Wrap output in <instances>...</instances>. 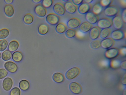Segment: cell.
I'll return each mask as SVG.
<instances>
[{
	"label": "cell",
	"instance_id": "6da1fadb",
	"mask_svg": "<svg viewBox=\"0 0 126 95\" xmlns=\"http://www.w3.org/2000/svg\"><path fill=\"white\" fill-rule=\"evenodd\" d=\"M119 11V8L117 6L110 5L104 9V13L107 17H113L117 15Z\"/></svg>",
	"mask_w": 126,
	"mask_h": 95
},
{
	"label": "cell",
	"instance_id": "7a4b0ae2",
	"mask_svg": "<svg viewBox=\"0 0 126 95\" xmlns=\"http://www.w3.org/2000/svg\"><path fill=\"white\" fill-rule=\"evenodd\" d=\"M111 21L112 25L116 29H121L124 26L125 23L121 15H117L114 16Z\"/></svg>",
	"mask_w": 126,
	"mask_h": 95
},
{
	"label": "cell",
	"instance_id": "3957f363",
	"mask_svg": "<svg viewBox=\"0 0 126 95\" xmlns=\"http://www.w3.org/2000/svg\"><path fill=\"white\" fill-rule=\"evenodd\" d=\"M46 20L47 23L51 25H55L59 23L60 20V16L54 13H51L46 16Z\"/></svg>",
	"mask_w": 126,
	"mask_h": 95
},
{
	"label": "cell",
	"instance_id": "277c9868",
	"mask_svg": "<svg viewBox=\"0 0 126 95\" xmlns=\"http://www.w3.org/2000/svg\"><path fill=\"white\" fill-rule=\"evenodd\" d=\"M96 24L97 26L100 29L109 28L112 25L111 20L107 18H103L99 20Z\"/></svg>",
	"mask_w": 126,
	"mask_h": 95
},
{
	"label": "cell",
	"instance_id": "5b68a950",
	"mask_svg": "<svg viewBox=\"0 0 126 95\" xmlns=\"http://www.w3.org/2000/svg\"><path fill=\"white\" fill-rule=\"evenodd\" d=\"M80 72L79 69L77 67H73L68 70L65 74L66 78L68 79H73L79 74Z\"/></svg>",
	"mask_w": 126,
	"mask_h": 95
},
{
	"label": "cell",
	"instance_id": "8992f818",
	"mask_svg": "<svg viewBox=\"0 0 126 95\" xmlns=\"http://www.w3.org/2000/svg\"><path fill=\"white\" fill-rule=\"evenodd\" d=\"M34 12L40 18H43L46 15L47 9L41 3L37 4L34 8Z\"/></svg>",
	"mask_w": 126,
	"mask_h": 95
},
{
	"label": "cell",
	"instance_id": "52a82bcc",
	"mask_svg": "<svg viewBox=\"0 0 126 95\" xmlns=\"http://www.w3.org/2000/svg\"><path fill=\"white\" fill-rule=\"evenodd\" d=\"M63 5L65 12L69 14H73L77 10V6L75 5L71 0H69L65 2Z\"/></svg>",
	"mask_w": 126,
	"mask_h": 95
},
{
	"label": "cell",
	"instance_id": "ba28073f",
	"mask_svg": "<svg viewBox=\"0 0 126 95\" xmlns=\"http://www.w3.org/2000/svg\"><path fill=\"white\" fill-rule=\"evenodd\" d=\"M53 10L54 13L59 16L63 15L66 12L64 5L60 2L56 3L54 4L53 7Z\"/></svg>",
	"mask_w": 126,
	"mask_h": 95
},
{
	"label": "cell",
	"instance_id": "9c48e42d",
	"mask_svg": "<svg viewBox=\"0 0 126 95\" xmlns=\"http://www.w3.org/2000/svg\"><path fill=\"white\" fill-rule=\"evenodd\" d=\"M120 54V50L117 48H112L108 49L105 52V56L109 59L114 58Z\"/></svg>",
	"mask_w": 126,
	"mask_h": 95
},
{
	"label": "cell",
	"instance_id": "30bf717a",
	"mask_svg": "<svg viewBox=\"0 0 126 95\" xmlns=\"http://www.w3.org/2000/svg\"><path fill=\"white\" fill-rule=\"evenodd\" d=\"M110 36L114 41H118L123 39L125 34L124 31L121 29H116L111 33Z\"/></svg>",
	"mask_w": 126,
	"mask_h": 95
},
{
	"label": "cell",
	"instance_id": "8fae6325",
	"mask_svg": "<svg viewBox=\"0 0 126 95\" xmlns=\"http://www.w3.org/2000/svg\"><path fill=\"white\" fill-rule=\"evenodd\" d=\"M85 18L86 21L92 24L96 23L99 20L98 15L92 11H89L85 14Z\"/></svg>",
	"mask_w": 126,
	"mask_h": 95
},
{
	"label": "cell",
	"instance_id": "7c38bea8",
	"mask_svg": "<svg viewBox=\"0 0 126 95\" xmlns=\"http://www.w3.org/2000/svg\"><path fill=\"white\" fill-rule=\"evenodd\" d=\"M80 24V21L79 19L73 18L68 20L66 26L69 28L75 29L79 27Z\"/></svg>",
	"mask_w": 126,
	"mask_h": 95
},
{
	"label": "cell",
	"instance_id": "4fadbf2b",
	"mask_svg": "<svg viewBox=\"0 0 126 95\" xmlns=\"http://www.w3.org/2000/svg\"><path fill=\"white\" fill-rule=\"evenodd\" d=\"M91 5L83 1L79 5L77 10L78 13L81 14H86L90 11L91 8Z\"/></svg>",
	"mask_w": 126,
	"mask_h": 95
},
{
	"label": "cell",
	"instance_id": "5bb4252c",
	"mask_svg": "<svg viewBox=\"0 0 126 95\" xmlns=\"http://www.w3.org/2000/svg\"><path fill=\"white\" fill-rule=\"evenodd\" d=\"M100 30V29L97 26L92 27L89 32V36L90 39L94 40L99 38Z\"/></svg>",
	"mask_w": 126,
	"mask_h": 95
},
{
	"label": "cell",
	"instance_id": "9a60e30c",
	"mask_svg": "<svg viewBox=\"0 0 126 95\" xmlns=\"http://www.w3.org/2000/svg\"><path fill=\"white\" fill-rule=\"evenodd\" d=\"M4 67L7 71L12 73L16 72L18 69L16 64L11 61L6 62L4 64Z\"/></svg>",
	"mask_w": 126,
	"mask_h": 95
},
{
	"label": "cell",
	"instance_id": "2e32d148",
	"mask_svg": "<svg viewBox=\"0 0 126 95\" xmlns=\"http://www.w3.org/2000/svg\"><path fill=\"white\" fill-rule=\"evenodd\" d=\"M69 88L72 93L75 94H79L82 91V88L81 86L76 82L70 83L69 85Z\"/></svg>",
	"mask_w": 126,
	"mask_h": 95
},
{
	"label": "cell",
	"instance_id": "e0dca14e",
	"mask_svg": "<svg viewBox=\"0 0 126 95\" xmlns=\"http://www.w3.org/2000/svg\"><path fill=\"white\" fill-rule=\"evenodd\" d=\"M114 41L111 38H107L101 41V47L103 48L108 49L114 45Z\"/></svg>",
	"mask_w": 126,
	"mask_h": 95
},
{
	"label": "cell",
	"instance_id": "ac0fdd59",
	"mask_svg": "<svg viewBox=\"0 0 126 95\" xmlns=\"http://www.w3.org/2000/svg\"><path fill=\"white\" fill-rule=\"evenodd\" d=\"M92 26V24L86 21H85L80 24L79 27V29L81 32L86 33L89 31Z\"/></svg>",
	"mask_w": 126,
	"mask_h": 95
},
{
	"label": "cell",
	"instance_id": "d6986e66",
	"mask_svg": "<svg viewBox=\"0 0 126 95\" xmlns=\"http://www.w3.org/2000/svg\"><path fill=\"white\" fill-rule=\"evenodd\" d=\"M13 84V82L12 79L9 77H7L3 80L2 85L4 90L6 91H8L11 89Z\"/></svg>",
	"mask_w": 126,
	"mask_h": 95
},
{
	"label": "cell",
	"instance_id": "ffe728a7",
	"mask_svg": "<svg viewBox=\"0 0 126 95\" xmlns=\"http://www.w3.org/2000/svg\"><path fill=\"white\" fill-rule=\"evenodd\" d=\"M49 30V25L46 23H43L39 26L38 28V31L40 35H44L47 34Z\"/></svg>",
	"mask_w": 126,
	"mask_h": 95
},
{
	"label": "cell",
	"instance_id": "44dd1931",
	"mask_svg": "<svg viewBox=\"0 0 126 95\" xmlns=\"http://www.w3.org/2000/svg\"><path fill=\"white\" fill-rule=\"evenodd\" d=\"M4 12L7 16L11 17L13 15L14 10L13 6L10 4H6L4 7Z\"/></svg>",
	"mask_w": 126,
	"mask_h": 95
},
{
	"label": "cell",
	"instance_id": "7402d4cb",
	"mask_svg": "<svg viewBox=\"0 0 126 95\" xmlns=\"http://www.w3.org/2000/svg\"><path fill=\"white\" fill-rule=\"evenodd\" d=\"M66 25L63 22L58 23L56 26L55 30L56 32L59 34H61L65 32L67 30Z\"/></svg>",
	"mask_w": 126,
	"mask_h": 95
},
{
	"label": "cell",
	"instance_id": "603a6c76",
	"mask_svg": "<svg viewBox=\"0 0 126 95\" xmlns=\"http://www.w3.org/2000/svg\"><path fill=\"white\" fill-rule=\"evenodd\" d=\"M52 79L55 82L60 83L63 82L65 79V77L62 73L59 72L54 73L52 76Z\"/></svg>",
	"mask_w": 126,
	"mask_h": 95
},
{
	"label": "cell",
	"instance_id": "cb8c5ba5",
	"mask_svg": "<svg viewBox=\"0 0 126 95\" xmlns=\"http://www.w3.org/2000/svg\"><path fill=\"white\" fill-rule=\"evenodd\" d=\"M103 7L100 2L96 3L93 6L92 11L94 14L98 15L100 14L103 11Z\"/></svg>",
	"mask_w": 126,
	"mask_h": 95
},
{
	"label": "cell",
	"instance_id": "d4e9b609",
	"mask_svg": "<svg viewBox=\"0 0 126 95\" xmlns=\"http://www.w3.org/2000/svg\"><path fill=\"white\" fill-rule=\"evenodd\" d=\"M23 58V54L20 51H15L12 54V59L13 61L16 62H18L22 60Z\"/></svg>",
	"mask_w": 126,
	"mask_h": 95
},
{
	"label": "cell",
	"instance_id": "484cf974",
	"mask_svg": "<svg viewBox=\"0 0 126 95\" xmlns=\"http://www.w3.org/2000/svg\"><path fill=\"white\" fill-rule=\"evenodd\" d=\"M19 46V43L17 41L13 40L9 43L8 46V49L11 52H14L18 48Z\"/></svg>",
	"mask_w": 126,
	"mask_h": 95
},
{
	"label": "cell",
	"instance_id": "4316f807",
	"mask_svg": "<svg viewBox=\"0 0 126 95\" xmlns=\"http://www.w3.org/2000/svg\"><path fill=\"white\" fill-rule=\"evenodd\" d=\"M19 86L22 90L26 91L28 90L30 88V84L29 82L27 80H23L19 82Z\"/></svg>",
	"mask_w": 126,
	"mask_h": 95
},
{
	"label": "cell",
	"instance_id": "83f0119b",
	"mask_svg": "<svg viewBox=\"0 0 126 95\" xmlns=\"http://www.w3.org/2000/svg\"><path fill=\"white\" fill-rule=\"evenodd\" d=\"M34 19V17L32 14L27 13L25 14L24 16L23 20L25 24L30 25L32 23Z\"/></svg>",
	"mask_w": 126,
	"mask_h": 95
},
{
	"label": "cell",
	"instance_id": "f1b7e54d",
	"mask_svg": "<svg viewBox=\"0 0 126 95\" xmlns=\"http://www.w3.org/2000/svg\"><path fill=\"white\" fill-rule=\"evenodd\" d=\"M111 33V30L110 28L102 29L100 30L99 37L102 39L107 38Z\"/></svg>",
	"mask_w": 126,
	"mask_h": 95
},
{
	"label": "cell",
	"instance_id": "f546056e",
	"mask_svg": "<svg viewBox=\"0 0 126 95\" xmlns=\"http://www.w3.org/2000/svg\"><path fill=\"white\" fill-rule=\"evenodd\" d=\"M2 59L5 61L10 60L12 56V52L9 50L7 49L3 52L1 55Z\"/></svg>",
	"mask_w": 126,
	"mask_h": 95
},
{
	"label": "cell",
	"instance_id": "4dcf8cb0",
	"mask_svg": "<svg viewBox=\"0 0 126 95\" xmlns=\"http://www.w3.org/2000/svg\"><path fill=\"white\" fill-rule=\"evenodd\" d=\"M76 31L74 29L69 28L67 29L65 32V36L68 38H72L76 35Z\"/></svg>",
	"mask_w": 126,
	"mask_h": 95
},
{
	"label": "cell",
	"instance_id": "1f68e13d",
	"mask_svg": "<svg viewBox=\"0 0 126 95\" xmlns=\"http://www.w3.org/2000/svg\"><path fill=\"white\" fill-rule=\"evenodd\" d=\"M90 46L91 48L92 49H97L101 47V41L96 39L93 40L91 42Z\"/></svg>",
	"mask_w": 126,
	"mask_h": 95
},
{
	"label": "cell",
	"instance_id": "d6a6232c",
	"mask_svg": "<svg viewBox=\"0 0 126 95\" xmlns=\"http://www.w3.org/2000/svg\"><path fill=\"white\" fill-rule=\"evenodd\" d=\"M9 31L7 28H4L0 29V39H4L9 36Z\"/></svg>",
	"mask_w": 126,
	"mask_h": 95
},
{
	"label": "cell",
	"instance_id": "836d02e7",
	"mask_svg": "<svg viewBox=\"0 0 126 95\" xmlns=\"http://www.w3.org/2000/svg\"><path fill=\"white\" fill-rule=\"evenodd\" d=\"M8 43L7 41L5 39L0 40V51H4L7 48Z\"/></svg>",
	"mask_w": 126,
	"mask_h": 95
},
{
	"label": "cell",
	"instance_id": "e575fe53",
	"mask_svg": "<svg viewBox=\"0 0 126 95\" xmlns=\"http://www.w3.org/2000/svg\"><path fill=\"white\" fill-rule=\"evenodd\" d=\"M41 4L46 9L50 7L52 5L53 0H42Z\"/></svg>",
	"mask_w": 126,
	"mask_h": 95
},
{
	"label": "cell",
	"instance_id": "d590c367",
	"mask_svg": "<svg viewBox=\"0 0 126 95\" xmlns=\"http://www.w3.org/2000/svg\"><path fill=\"white\" fill-rule=\"evenodd\" d=\"M21 91L17 87H15L12 88L10 92V95H20Z\"/></svg>",
	"mask_w": 126,
	"mask_h": 95
},
{
	"label": "cell",
	"instance_id": "8d00e7d4",
	"mask_svg": "<svg viewBox=\"0 0 126 95\" xmlns=\"http://www.w3.org/2000/svg\"><path fill=\"white\" fill-rule=\"evenodd\" d=\"M121 62L119 60H115L110 62V65L112 68H116L120 66Z\"/></svg>",
	"mask_w": 126,
	"mask_h": 95
},
{
	"label": "cell",
	"instance_id": "74e56055",
	"mask_svg": "<svg viewBox=\"0 0 126 95\" xmlns=\"http://www.w3.org/2000/svg\"><path fill=\"white\" fill-rule=\"evenodd\" d=\"M8 74V71L5 69H0V79L5 77Z\"/></svg>",
	"mask_w": 126,
	"mask_h": 95
},
{
	"label": "cell",
	"instance_id": "f35d334b",
	"mask_svg": "<svg viewBox=\"0 0 126 95\" xmlns=\"http://www.w3.org/2000/svg\"><path fill=\"white\" fill-rule=\"evenodd\" d=\"M112 1L111 0H102L101 1L100 3L103 7H106L110 5Z\"/></svg>",
	"mask_w": 126,
	"mask_h": 95
},
{
	"label": "cell",
	"instance_id": "ab89813d",
	"mask_svg": "<svg viewBox=\"0 0 126 95\" xmlns=\"http://www.w3.org/2000/svg\"><path fill=\"white\" fill-rule=\"evenodd\" d=\"M126 8L124 9L121 13V17L124 21V23L126 24Z\"/></svg>",
	"mask_w": 126,
	"mask_h": 95
},
{
	"label": "cell",
	"instance_id": "60d3db41",
	"mask_svg": "<svg viewBox=\"0 0 126 95\" xmlns=\"http://www.w3.org/2000/svg\"><path fill=\"white\" fill-rule=\"evenodd\" d=\"M72 2L76 5L77 6L79 5L83 1L82 0H72Z\"/></svg>",
	"mask_w": 126,
	"mask_h": 95
},
{
	"label": "cell",
	"instance_id": "b9f144b4",
	"mask_svg": "<svg viewBox=\"0 0 126 95\" xmlns=\"http://www.w3.org/2000/svg\"><path fill=\"white\" fill-rule=\"evenodd\" d=\"M126 61L125 60L121 62L120 66L122 69L125 70L126 69Z\"/></svg>",
	"mask_w": 126,
	"mask_h": 95
},
{
	"label": "cell",
	"instance_id": "7bdbcfd3",
	"mask_svg": "<svg viewBox=\"0 0 126 95\" xmlns=\"http://www.w3.org/2000/svg\"><path fill=\"white\" fill-rule=\"evenodd\" d=\"M102 65L104 66H107L110 65V62L108 60H105L102 62Z\"/></svg>",
	"mask_w": 126,
	"mask_h": 95
},
{
	"label": "cell",
	"instance_id": "ee69618b",
	"mask_svg": "<svg viewBox=\"0 0 126 95\" xmlns=\"http://www.w3.org/2000/svg\"><path fill=\"white\" fill-rule=\"evenodd\" d=\"M121 53L122 55H124L126 54V48L125 47L122 48L120 50V53Z\"/></svg>",
	"mask_w": 126,
	"mask_h": 95
},
{
	"label": "cell",
	"instance_id": "f6af8a7d",
	"mask_svg": "<svg viewBox=\"0 0 126 95\" xmlns=\"http://www.w3.org/2000/svg\"><path fill=\"white\" fill-rule=\"evenodd\" d=\"M122 83L124 85H126V74H125L122 78Z\"/></svg>",
	"mask_w": 126,
	"mask_h": 95
},
{
	"label": "cell",
	"instance_id": "bcb514c9",
	"mask_svg": "<svg viewBox=\"0 0 126 95\" xmlns=\"http://www.w3.org/2000/svg\"><path fill=\"white\" fill-rule=\"evenodd\" d=\"M32 1L34 3H39L41 2L42 0H32Z\"/></svg>",
	"mask_w": 126,
	"mask_h": 95
},
{
	"label": "cell",
	"instance_id": "7dc6e473",
	"mask_svg": "<svg viewBox=\"0 0 126 95\" xmlns=\"http://www.w3.org/2000/svg\"><path fill=\"white\" fill-rule=\"evenodd\" d=\"M93 1V0H83V2L87 3L90 4Z\"/></svg>",
	"mask_w": 126,
	"mask_h": 95
},
{
	"label": "cell",
	"instance_id": "c3c4849f",
	"mask_svg": "<svg viewBox=\"0 0 126 95\" xmlns=\"http://www.w3.org/2000/svg\"><path fill=\"white\" fill-rule=\"evenodd\" d=\"M4 1L6 3H8V4H10L12 3L13 1V0H5Z\"/></svg>",
	"mask_w": 126,
	"mask_h": 95
},
{
	"label": "cell",
	"instance_id": "681fc988",
	"mask_svg": "<svg viewBox=\"0 0 126 95\" xmlns=\"http://www.w3.org/2000/svg\"><path fill=\"white\" fill-rule=\"evenodd\" d=\"M69 0H62V1L65 2L68 1Z\"/></svg>",
	"mask_w": 126,
	"mask_h": 95
},
{
	"label": "cell",
	"instance_id": "f907efd6",
	"mask_svg": "<svg viewBox=\"0 0 126 95\" xmlns=\"http://www.w3.org/2000/svg\"><path fill=\"white\" fill-rule=\"evenodd\" d=\"M1 54L0 52V58H1Z\"/></svg>",
	"mask_w": 126,
	"mask_h": 95
}]
</instances>
